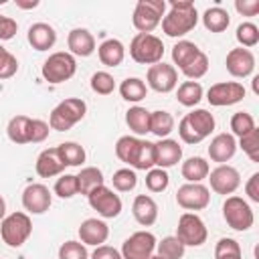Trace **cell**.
Segmentation results:
<instances>
[{"label": "cell", "instance_id": "1", "mask_svg": "<svg viewBox=\"0 0 259 259\" xmlns=\"http://www.w3.org/2000/svg\"><path fill=\"white\" fill-rule=\"evenodd\" d=\"M160 24H162V32L166 36L178 38V36L188 34L198 24V12H196L194 2H190V0H172L170 10H168V14H164Z\"/></svg>", "mask_w": 259, "mask_h": 259}, {"label": "cell", "instance_id": "2", "mask_svg": "<svg viewBox=\"0 0 259 259\" xmlns=\"http://www.w3.org/2000/svg\"><path fill=\"white\" fill-rule=\"evenodd\" d=\"M214 115L208 109H192L178 121V136L184 144H200L214 132Z\"/></svg>", "mask_w": 259, "mask_h": 259}, {"label": "cell", "instance_id": "3", "mask_svg": "<svg viewBox=\"0 0 259 259\" xmlns=\"http://www.w3.org/2000/svg\"><path fill=\"white\" fill-rule=\"evenodd\" d=\"M87 113V103L79 97H67L63 99L49 117V125L55 132H67L71 130L75 123H79Z\"/></svg>", "mask_w": 259, "mask_h": 259}, {"label": "cell", "instance_id": "4", "mask_svg": "<svg viewBox=\"0 0 259 259\" xmlns=\"http://www.w3.org/2000/svg\"><path fill=\"white\" fill-rule=\"evenodd\" d=\"M75 71H77V59L69 51H57V53L49 55V59L40 67L42 79L53 85L69 81L75 75Z\"/></svg>", "mask_w": 259, "mask_h": 259}, {"label": "cell", "instance_id": "5", "mask_svg": "<svg viewBox=\"0 0 259 259\" xmlns=\"http://www.w3.org/2000/svg\"><path fill=\"white\" fill-rule=\"evenodd\" d=\"M30 233H32V221H30L28 212H22V210L10 212L0 223V237L12 249L22 247L26 243V239L30 237Z\"/></svg>", "mask_w": 259, "mask_h": 259}, {"label": "cell", "instance_id": "6", "mask_svg": "<svg viewBox=\"0 0 259 259\" xmlns=\"http://www.w3.org/2000/svg\"><path fill=\"white\" fill-rule=\"evenodd\" d=\"M164 14H166L164 0H138L132 14V24L138 32L152 34V30L162 22Z\"/></svg>", "mask_w": 259, "mask_h": 259}, {"label": "cell", "instance_id": "7", "mask_svg": "<svg viewBox=\"0 0 259 259\" xmlns=\"http://www.w3.org/2000/svg\"><path fill=\"white\" fill-rule=\"evenodd\" d=\"M130 57L140 65H156L164 57V42L156 34L138 32L130 42Z\"/></svg>", "mask_w": 259, "mask_h": 259}, {"label": "cell", "instance_id": "8", "mask_svg": "<svg viewBox=\"0 0 259 259\" xmlns=\"http://www.w3.org/2000/svg\"><path fill=\"white\" fill-rule=\"evenodd\" d=\"M223 219L225 223L233 229V231H249L255 223V214H253V208L251 204L241 198V196H227V200L223 202Z\"/></svg>", "mask_w": 259, "mask_h": 259}, {"label": "cell", "instance_id": "9", "mask_svg": "<svg viewBox=\"0 0 259 259\" xmlns=\"http://www.w3.org/2000/svg\"><path fill=\"white\" fill-rule=\"evenodd\" d=\"M184 247H200L208 239V231L204 221L196 212H182L178 219L176 235H174Z\"/></svg>", "mask_w": 259, "mask_h": 259}, {"label": "cell", "instance_id": "10", "mask_svg": "<svg viewBox=\"0 0 259 259\" xmlns=\"http://www.w3.org/2000/svg\"><path fill=\"white\" fill-rule=\"evenodd\" d=\"M87 202L93 210H97V214L101 219H115L119 217L121 212V198L119 194H115L111 188H107L105 184L93 188L89 194H87Z\"/></svg>", "mask_w": 259, "mask_h": 259}, {"label": "cell", "instance_id": "11", "mask_svg": "<svg viewBox=\"0 0 259 259\" xmlns=\"http://www.w3.org/2000/svg\"><path fill=\"white\" fill-rule=\"evenodd\" d=\"M176 202L186 212L202 210L210 202V190L202 182H186L176 190Z\"/></svg>", "mask_w": 259, "mask_h": 259}, {"label": "cell", "instance_id": "12", "mask_svg": "<svg viewBox=\"0 0 259 259\" xmlns=\"http://www.w3.org/2000/svg\"><path fill=\"white\" fill-rule=\"evenodd\" d=\"M156 237L150 231L132 233L121 245V259H150L156 251Z\"/></svg>", "mask_w": 259, "mask_h": 259}, {"label": "cell", "instance_id": "13", "mask_svg": "<svg viewBox=\"0 0 259 259\" xmlns=\"http://www.w3.org/2000/svg\"><path fill=\"white\" fill-rule=\"evenodd\" d=\"M146 85L158 93H170L178 85V71L174 65H168L164 61L150 65L146 71Z\"/></svg>", "mask_w": 259, "mask_h": 259}, {"label": "cell", "instance_id": "14", "mask_svg": "<svg viewBox=\"0 0 259 259\" xmlns=\"http://www.w3.org/2000/svg\"><path fill=\"white\" fill-rule=\"evenodd\" d=\"M245 93L247 91H245L243 83H237V81H221V83H214V85L208 87L206 99L214 107H229V105H235V103L243 101Z\"/></svg>", "mask_w": 259, "mask_h": 259}, {"label": "cell", "instance_id": "15", "mask_svg": "<svg viewBox=\"0 0 259 259\" xmlns=\"http://www.w3.org/2000/svg\"><path fill=\"white\" fill-rule=\"evenodd\" d=\"M208 182H210V190L217 194H233L239 186H241V174L235 166L229 164H219L214 170L208 172Z\"/></svg>", "mask_w": 259, "mask_h": 259}, {"label": "cell", "instance_id": "16", "mask_svg": "<svg viewBox=\"0 0 259 259\" xmlns=\"http://www.w3.org/2000/svg\"><path fill=\"white\" fill-rule=\"evenodd\" d=\"M51 202H53V194L40 182H32V184H28L22 190V206L30 214H42V212H47L49 206H51Z\"/></svg>", "mask_w": 259, "mask_h": 259}, {"label": "cell", "instance_id": "17", "mask_svg": "<svg viewBox=\"0 0 259 259\" xmlns=\"http://www.w3.org/2000/svg\"><path fill=\"white\" fill-rule=\"evenodd\" d=\"M225 67H227V71H229L233 77L245 79V77L253 75V71H255V55H253L249 49H243V47L231 49V51L227 53Z\"/></svg>", "mask_w": 259, "mask_h": 259}, {"label": "cell", "instance_id": "18", "mask_svg": "<svg viewBox=\"0 0 259 259\" xmlns=\"http://www.w3.org/2000/svg\"><path fill=\"white\" fill-rule=\"evenodd\" d=\"M34 170L40 178H53V176H61L65 170V162L59 154V148H47L38 154L36 162H34Z\"/></svg>", "mask_w": 259, "mask_h": 259}, {"label": "cell", "instance_id": "19", "mask_svg": "<svg viewBox=\"0 0 259 259\" xmlns=\"http://www.w3.org/2000/svg\"><path fill=\"white\" fill-rule=\"evenodd\" d=\"M79 239L83 245H93V247H99L107 241L109 237V227L105 221L101 219H85L81 225H79Z\"/></svg>", "mask_w": 259, "mask_h": 259}, {"label": "cell", "instance_id": "20", "mask_svg": "<svg viewBox=\"0 0 259 259\" xmlns=\"http://www.w3.org/2000/svg\"><path fill=\"white\" fill-rule=\"evenodd\" d=\"M154 154H156V166L166 170L182 160V146L178 144V140L164 138L154 144Z\"/></svg>", "mask_w": 259, "mask_h": 259}, {"label": "cell", "instance_id": "21", "mask_svg": "<svg viewBox=\"0 0 259 259\" xmlns=\"http://www.w3.org/2000/svg\"><path fill=\"white\" fill-rule=\"evenodd\" d=\"M237 152V140L233 134H217L212 140H210V146H208V156L212 162L217 164H225L229 162Z\"/></svg>", "mask_w": 259, "mask_h": 259}, {"label": "cell", "instance_id": "22", "mask_svg": "<svg viewBox=\"0 0 259 259\" xmlns=\"http://www.w3.org/2000/svg\"><path fill=\"white\" fill-rule=\"evenodd\" d=\"M67 47L73 57H91L95 53V36L87 28H73L67 34Z\"/></svg>", "mask_w": 259, "mask_h": 259}, {"label": "cell", "instance_id": "23", "mask_svg": "<svg viewBox=\"0 0 259 259\" xmlns=\"http://www.w3.org/2000/svg\"><path fill=\"white\" fill-rule=\"evenodd\" d=\"M26 38L34 51H49L57 42V30L47 22H34L28 26Z\"/></svg>", "mask_w": 259, "mask_h": 259}, {"label": "cell", "instance_id": "24", "mask_svg": "<svg viewBox=\"0 0 259 259\" xmlns=\"http://www.w3.org/2000/svg\"><path fill=\"white\" fill-rule=\"evenodd\" d=\"M132 214L142 227H152L158 221V204L150 194H138L132 202Z\"/></svg>", "mask_w": 259, "mask_h": 259}, {"label": "cell", "instance_id": "25", "mask_svg": "<svg viewBox=\"0 0 259 259\" xmlns=\"http://www.w3.org/2000/svg\"><path fill=\"white\" fill-rule=\"evenodd\" d=\"M97 57H99L101 65H105V67H117V65L123 63L125 47L117 38H107V40H103L97 47Z\"/></svg>", "mask_w": 259, "mask_h": 259}, {"label": "cell", "instance_id": "26", "mask_svg": "<svg viewBox=\"0 0 259 259\" xmlns=\"http://www.w3.org/2000/svg\"><path fill=\"white\" fill-rule=\"evenodd\" d=\"M208 172H210V166L200 156H192V158L184 160L180 166V174L186 182H202L208 176Z\"/></svg>", "mask_w": 259, "mask_h": 259}, {"label": "cell", "instance_id": "27", "mask_svg": "<svg viewBox=\"0 0 259 259\" xmlns=\"http://www.w3.org/2000/svg\"><path fill=\"white\" fill-rule=\"evenodd\" d=\"M125 123L136 136H146L150 132V111L142 105H132L125 111Z\"/></svg>", "mask_w": 259, "mask_h": 259}, {"label": "cell", "instance_id": "28", "mask_svg": "<svg viewBox=\"0 0 259 259\" xmlns=\"http://www.w3.org/2000/svg\"><path fill=\"white\" fill-rule=\"evenodd\" d=\"M119 95L127 103H140L148 95V85L140 77H127L119 83Z\"/></svg>", "mask_w": 259, "mask_h": 259}, {"label": "cell", "instance_id": "29", "mask_svg": "<svg viewBox=\"0 0 259 259\" xmlns=\"http://www.w3.org/2000/svg\"><path fill=\"white\" fill-rule=\"evenodd\" d=\"M77 176V188H79V194L87 196L93 188L101 186L103 184V172L97 168V166H85L79 170Z\"/></svg>", "mask_w": 259, "mask_h": 259}, {"label": "cell", "instance_id": "30", "mask_svg": "<svg viewBox=\"0 0 259 259\" xmlns=\"http://www.w3.org/2000/svg\"><path fill=\"white\" fill-rule=\"evenodd\" d=\"M202 24L206 30L210 32H223L229 28L231 24V16L225 8L221 6H212V8H206L204 14H202Z\"/></svg>", "mask_w": 259, "mask_h": 259}, {"label": "cell", "instance_id": "31", "mask_svg": "<svg viewBox=\"0 0 259 259\" xmlns=\"http://www.w3.org/2000/svg\"><path fill=\"white\" fill-rule=\"evenodd\" d=\"M202 95H204V89H202V85L198 81H184V83L178 85V91H176V99L184 107L198 105Z\"/></svg>", "mask_w": 259, "mask_h": 259}, {"label": "cell", "instance_id": "32", "mask_svg": "<svg viewBox=\"0 0 259 259\" xmlns=\"http://www.w3.org/2000/svg\"><path fill=\"white\" fill-rule=\"evenodd\" d=\"M172 130H174V117L170 111H164V109L150 111V132L154 136L164 140L172 134Z\"/></svg>", "mask_w": 259, "mask_h": 259}, {"label": "cell", "instance_id": "33", "mask_svg": "<svg viewBox=\"0 0 259 259\" xmlns=\"http://www.w3.org/2000/svg\"><path fill=\"white\" fill-rule=\"evenodd\" d=\"M156 166V154H154V144L148 140H140V146L136 150L132 170H150Z\"/></svg>", "mask_w": 259, "mask_h": 259}, {"label": "cell", "instance_id": "34", "mask_svg": "<svg viewBox=\"0 0 259 259\" xmlns=\"http://www.w3.org/2000/svg\"><path fill=\"white\" fill-rule=\"evenodd\" d=\"M198 53H200V49H198V45H194L192 40H178V42L172 47V61H174V65H178V69L182 71Z\"/></svg>", "mask_w": 259, "mask_h": 259}, {"label": "cell", "instance_id": "35", "mask_svg": "<svg viewBox=\"0 0 259 259\" xmlns=\"http://www.w3.org/2000/svg\"><path fill=\"white\" fill-rule=\"evenodd\" d=\"M28 127H30V117L14 115L8 121V127H6L8 140L14 142V144H28Z\"/></svg>", "mask_w": 259, "mask_h": 259}, {"label": "cell", "instance_id": "36", "mask_svg": "<svg viewBox=\"0 0 259 259\" xmlns=\"http://www.w3.org/2000/svg\"><path fill=\"white\" fill-rule=\"evenodd\" d=\"M184 251H186V247L174 235L164 237L162 241L156 243V255L160 259H182L184 257Z\"/></svg>", "mask_w": 259, "mask_h": 259}, {"label": "cell", "instance_id": "37", "mask_svg": "<svg viewBox=\"0 0 259 259\" xmlns=\"http://www.w3.org/2000/svg\"><path fill=\"white\" fill-rule=\"evenodd\" d=\"M65 166H81L85 162V150L77 142H63L57 146Z\"/></svg>", "mask_w": 259, "mask_h": 259}, {"label": "cell", "instance_id": "38", "mask_svg": "<svg viewBox=\"0 0 259 259\" xmlns=\"http://www.w3.org/2000/svg\"><path fill=\"white\" fill-rule=\"evenodd\" d=\"M138 146H140V138H136V136H121V138L115 142V156H117L123 164L132 166Z\"/></svg>", "mask_w": 259, "mask_h": 259}, {"label": "cell", "instance_id": "39", "mask_svg": "<svg viewBox=\"0 0 259 259\" xmlns=\"http://www.w3.org/2000/svg\"><path fill=\"white\" fill-rule=\"evenodd\" d=\"M111 184H113V188H115L117 192H130V190H134L136 184H138V174H136V170H132V168H119V170L113 172Z\"/></svg>", "mask_w": 259, "mask_h": 259}, {"label": "cell", "instance_id": "40", "mask_svg": "<svg viewBox=\"0 0 259 259\" xmlns=\"http://www.w3.org/2000/svg\"><path fill=\"white\" fill-rule=\"evenodd\" d=\"M214 259H243L241 245L231 237L219 239L214 245Z\"/></svg>", "mask_w": 259, "mask_h": 259}, {"label": "cell", "instance_id": "41", "mask_svg": "<svg viewBox=\"0 0 259 259\" xmlns=\"http://www.w3.org/2000/svg\"><path fill=\"white\" fill-rule=\"evenodd\" d=\"M235 38H237V42L243 49H253L259 42V28H257V24H253V22H241L237 26Z\"/></svg>", "mask_w": 259, "mask_h": 259}, {"label": "cell", "instance_id": "42", "mask_svg": "<svg viewBox=\"0 0 259 259\" xmlns=\"http://www.w3.org/2000/svg\"><path fill=\"white\" fill-rule=\"evenodd\" d=\"M168 184H170V176L164 168L154 166L146 172V188L150 192H164L168 188Z\"/></svg>", "mask_w": 259, "mask_h": 259}, {"label": "cell", "instance_id": "43", "mask_svg": "<svg viewBox=\"0 0 259 259\" xmlns=\"http://www.w3.org/2000/svg\"><path fill=\"white\" fill-rule=\"evenodd\" d=\"M206 71H208V57H206V53L200 51V53L182 69V75H184L186 79H190V81H196V79L204 77Z\"/></svg>", "mask_w": 259, "mask_h": 259}, {"label": "cell", "instance_id": "44", "mask_svg": "<svg viewBox=\"0 0 259 259\" xmlns=\"http://www.w3.org/2000/svg\"><path fill=\"white\" fill-rule=\"evenodd\" d=\"M237 148H241L249 156L251 162H259V127L241 136L239 142H237Z\"/></svg>", "mask_w": 259, "mask_h": 259}, {"label": "cell", "instance_id": "45", "mask_svg": "<svg viewBox=\"0 0 259 259\" xmlns=\"http://www.w3.org/2000/svg\"><path fill=\"white\" fill-rule=\"evenodd\" d=\"M255 127H257V125H255V119H253L251 113H247V111H237V113H233V117H231V132H233V136L241 138V136L249 134V132L255 130Z\"/></svg>", "mask_w": 259, "mask_h": 259}, {"label": "cell", "instance_id": "46", "mask_svg": "<svg viewBox=\"0 0 259 259\" xmlns=\"http://www.w3.org/2000/svg\"><path fill=\"white\" fill-rule=\"evenodd\" d=\"M55 194L59 198H73L75 194H79L77 188V176L75 174H61L55 182Z\"/></svg>", "mask_w": 259, "mask_h": 259}, {"label": "cell", "instance_id": "47", "mask_svg": "<svg viewBox=\"0 0 259 259\" xmlns=\"http://www.w3.org/2000/svg\"><path fill=\"white\" fill-rule=\"evenodd\" d=\"M91 89L97 93V95H109L113 93L115 89V79L107 73V71H97L91 75V81H89Z\"/></svg>", "mask_w": 259, "mask_h": 259}, {"label": "cell", "instance_id": "48", "mask_svg": "<svg viewBox=\"0 0 259 259\" xmlns=\"http://www.w3.org/2000/svg\"><path fill=\"white\" fill-rule=\"evenodd\" d=\"M59 259H89V253L81 241H65L59 247Z\"/></svg>", "mask_w": 259, "mask_h": 259}, {"label": "cell", "instance_id": "49", "mask_svg": "<svg viewBox=\"0 0 259 259\" xmlns=\"http://www.w3.org/2000/svg\"><path fill=\"white\" fill-rule=\"evenodd\" d=\"M16 71H18L16 57L0 45V79H10L16 75Z\"/></svg>", "mask_w": 259, "mask_h": 259}, {"label": "cell", "instance_id": "50", "mask_svg": "<svg viewBox=\"0 0 259 259\" xmlns=\"http://www.w3.org/2000/svg\"><path fill=\"white\" fill-rule=\"evenodd\" d=\"M51 125L45 119H30V127H28V144H40L49 138Z\"/></svg>", "mask_w": 259, "mask_h": 259}, {"label": "cell", "instance_id": "51", "mask_svg": "<svg viewBox=\"0 0 259 259\" xmlns=\"http://www.w3.org/2000/svg\"><path fill=\"white\" fill-rule=\"evenodd\" d=\"M16 30H18L16 20L10 18V16L0 14V40H10V38H14Z\"/></svg>", "mask_w": 259, "mask_h": 259}, {"label": "cell", "instance_id": "52", "mask_svg": "<svg viewBox=\"0 0 259 259\" xmlns=\"http://www.w3.org/2000/svg\"><path fill=\"white\" fill-rule=\"evenodd\" d=\"M89 259H121V253L111 245H99L89 255Z\"/></svg>", "mask_w": 259, "mask_h": 259}, {"label": "cell", "instance_id": "53", "mask_svg": "<svg viewBox=\"0 0 259 259\" xmlns=\"http://www.w3.org/2000/svg\"><path fill=\"white\" fill-rule=\"evenodd\" d=\"M235 10L243 16H255L259 12V0H237Z\"/></svg>", "mask_w": 259, "mask_h": 259}, {"label": "cell", "instance_id": "54", "mask_svg": "<svg viewBox=\"0 0 259 259\" xmlns=\"http://www.w3.org/2000/svg\"><path fill=\"white\" fill-rule=\"evenodd\" d=\"M245 194L251 202H259V172H253L245 184Z\"/></svg>", "mask_w": 259, "mask_h": 259}, {"label": "cell", "instance_id": "55", "mask_svg": "<svg viewBox=\"0 0 259 259\" xmlns=\"http://www.w3.org/2000/svg\"><path fill=\"white\" fill-rule=\"evenodd\" d=\"M16 6H20V8H36L38 6V0H32V2H16Z\"/></svg>", "mask_w": 259, "mask_h": 259}, {"label": "cell", "instance_id": "56", "mask_svg": "<svg viewBox=\"0 0 259 259\" xmlns=\"http://www.w3.org/2000/svg\"><path fill=\"white\" fill-rule=\"evenodd\" d=\"M4 217H6V200H4L2 194H0V223L4 221Z\"/></svg>", "mask_w": 259, "mask_h": 259}, {"label": "cell", "instance_id": "57", "mask_svg": "<svg viewBox=\"0 0 259 259\" xmlns=\"http://www.w3.org/2000/svg\"><path fill=\"white\" fill-rule=\"evenodd\" d=\"M257 81H259V77H253V91H255V93H259V87H257Z\"/></svg>", "mask_w": 259, "mask_h": 259}, {"label": "cell", "instance_id": "58", "mask_svg": "<svg viewBox=\"0 0 259 259\" xmlns=\"http://www.w3.org/2000/svg\"><path fill=\"white\" fill-rule=\"evenodd\" d=\"M150 259H160V257H158V255H152V257H150Z\"/></svg>", "mask_w": 259, "mask_h": 259}]
</instances>
